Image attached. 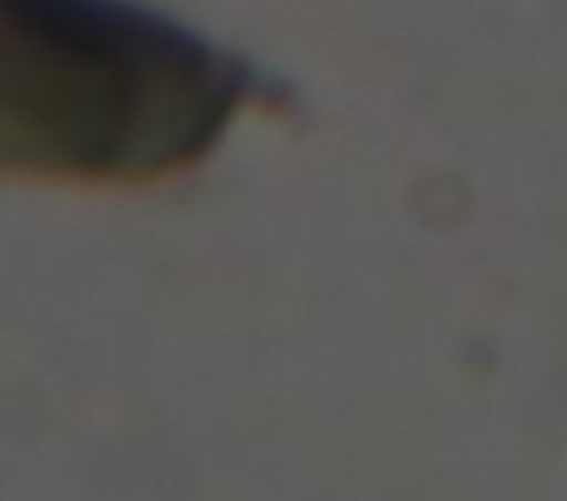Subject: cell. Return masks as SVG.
<instances>
[{
  "label": "cell",
  "mask_w": 567,
  "mask_h": 501,
  "mask_svg": "<svg viewBox=\"0 0 567 501\" xmlns=\"http://www.w3.org/2000/svg\"><path fill=\"white\" fill-rule=\"evenodd\" d=\"M252 75L128 0H0V177L142 186L195 168Z\"/></svg>",
  "instance_id": "1"
}]
</instances>
